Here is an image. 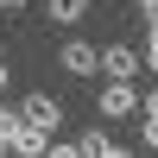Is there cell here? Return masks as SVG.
<instances>
[{"mask_svg":"<svg viewBox=\"0 0 158 158\" xmlns=\"http://www.w3.org/2000/svg\"><path fill=\"white\" fill-rule=\"evenodd\" d=\"M57 63H63V76H95L101 70V51L89 44V38H63V44H57Z\"/></svg>","mask_w":158,"mask_h":158,"instance_id":"obj_2","label":"cell"},{"mask_svg":"<svg viewBox=\"0 0 158 158\" xmlns=\"http://www.w3.org/2000/svg\"><path fill=\"white\" fill-rule=\"evenodd\" d=\"M133 6H139V19H146V25H158V0H133Z\"/></svg>","mask_w":158,"mask_h":158,"instance_id":"obj_11","label":"cell"},{"mask_svg":"<svg viewBox=\"0 0 158 158\" xmlns=\"http://www.w3.org/2000/svg\"><path fill=\"white\" fill-rule=\"evenodd\" d=\"M6 120H13V114H6V95H0V127H6Z\"/></svg>","mask_w":158,"mask_h":158,"instance_id":"obj_16","label":"cell"},{"mask_svg":"<svg viewBox=\"0 0 158 158\" xmlns=\"http://www.w3.org/2000/svg\"><path fill=\"white\" fill-rule=\"evenodd\" d=\"M51 19H57V25H76V19H89V0H51Z\"/></svg>","mask_w":158,"mask_h":158,"instance_id":"obj_7","label":"cell"},{"mask_svg":"<svg viewBox=\"0 0 158 158\" xmlns=\"http://www.w3.org/2000/svg\"><path fill=\"white\" fill-rule=\"evenodd\" d=\"M19 120H25V127H38V133H57V127H63V101H57V95H25Z\"/></svg>","mask_w":158,"mask_h":158,"instance_id":"obj_4","label":"cell"},{"mask_svg":"<svg viewBox=\"0 0 158 158\" xmlns=\"http://www.w3.org/2000/svg\"><path fill=\"white\" fill-rule=\"evenodd\" d=\"M139 57H146V70H158V25H146V51Z\"/></svg>","mask_w":158,"mask_h":158,"instance_id":"obj_9","label":"cell"},{"mask_svg":"<svg viewBox=\"0 0 158 158\" xmlns=\"http://www.w3.org/2000/svg\"><path fill=\"white\" fill-rule=\"evenodd\" d=\"M6 82H13V76H6V63H0V95H6Z\"/></svg>","mask_w":158,"mask_h":158,"instance_id":"obj_15","label":"cell"},{"mask_svg":"<svg viewBox=\"0 0 158 158\" xmlns=\"http://www.w3.org/2000/svg\"><path fill=\"white\" fill-rule=\"evenodd\" d=\"M6 127H13V120H6ZM6 127H0V158H6V152H13V139H6Z\"/></svg>","mask_w":158,"mask_h":158,"instance_id":"obj_13","label":"cell"},{"mask_svg":"<svg viewBox=\"0 0 158 158\" xmlns=\"http://www.w3.org/2000/svg\"><path fill=\"white\" fill-rule=\"evenodd\" d=\"M95 108H101V120H133V114H139V89L133 82H101Z\"/></svg>","mask_w":158,"mask_h":158,"instance_id":"obj_1","label":"cell"},{"mask_svg":"<svg viewBox=\"0 0 158 158\" xmlns=\"http://www.w3.org/2000/svg\"><path fill=\"white\" fill-rule=\"evenodd\" d=\"M101 70H108V82H139L146 57H139L133 44H108V51H101Z\"/></svg>","mask_w":158,"mask_h":158,"instance_id":"obj_3","label":"cell"},{"mask_svg":"<svg viewBox=\"0 0 158 158\" xmlns=\"http://www.w3.org/2000/svg\"><path fill=\"white\" fill-rule=\"evenodd\" d=\"M139 120H158V82L146 89V95H139Z\"/></svg>","mask_w":158,"mask_h":158,"instance_id":"obj_8","label":"cell"},{"mask_svg":"<svg viewBox=\"0 0 158 158\" xmlns=\"http://www.w3.org/2000/svg\"><path fill=\"white\" fill-rule=\"evenodd\" d=\"M6 139H13V158H44V152H51V133H38V127H25L19 114H13Z\"/></svg>","mask_w":158,"mask_h":158,"instance_id":"obj_5","label":"cell"},{"mask_svg":"<svg viewBox=\"0 0 158 158\" xmlns=\"http://www.w3.org/2000/svg\"><path fill=\"white\" fill-rule=\"evenodd\" d=\"M19 6H25V0H0V13H19Z\"/></svg>","mask_w":158,"mask_h":158,"instance_id":"obj_14","label":"cell"},{"mask_svg":"<svg viewBox=\"0 0 158 158\" xmlns=\"http://www.w3.org/2000/svg\"><path fill=\"white\" fill-rule=\"evenodd\" d=\"M44 158H82V152H76L70 139H51V152H44Z\"/></svg>","mask_w":158,"mask_h":158,"instance_id":"obj_10","label":"cell"},{"mask_svg":"<svg viewBox=\"0 0 158 158\" xmlns=\"http://www.w3.org/2000/svg\"><path fill=\"white\" fill-rule=\"evenodd\" d=\"M139 146H152V152H158V120H146V127H139Z\"/></svg>","mask_w":158,"mask_h":158,"instance_id":"obj_12","label":"cell"},{"mask_svg":"<svg viewBox=\"0 0 158 158\" xmlns=\"http://www.w3.org/2000/svg\"><path fill=\"white\" fill-rule=\"evenodd\" d=\"M76 152H82V158H133V152H127V146H114V139L101 133V127H89V133L76 139Z\"/></svg>","mask_w":158,"mask_h":158,"instance_id":"obj_6","label":"cell"}]
</instances>
